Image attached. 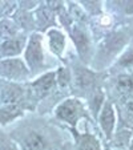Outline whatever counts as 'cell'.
Returning <instances> with one entry per match:
<instances>
[{"mask_svg": "<svg viewBox=\"0 0 133 150\" xmlns=\"http://www.w3.org/2000/svg\"><path fill=\"white\" fill-rule=\"evenodd\" d=\"M75 81H76V86L79 89L87 91V89H91L92 86H93L95 76H93V73L89 72L88 69L77 68L76 71H75Z\"/></svg>", "mask_w": 133, "mask_h": 150, "instance_id": "obj_10", "label": "cell"}, {"mask_svg": "<svg viewBox=\"0 0 133 150\" xmlns=\"http://www.w3.org/2000/svg\"><path fill=\"white\" fill-rule=\"evenodd\" d=\"M29 71L20 59H6L0 61V76L9 80L27 79Z\"/></svg>", "mask_w": 133, "mask_h": 150, "instance_id": "obj_4", "label": "cell"}, {"mask_svg": "<svg viewBox=\"0 0 133 150\" xmlns=\"http://www.w3.org/2000/svg\"><path fill=\"white\" fill-rule=\"evenodd\" d=\"M24 60L32 72H37L44 65V53H43L41 39L39 35H32L27 42L24 51Z\"/></svg>", "mask_w": 133, "mask_h": 150, "instance_id": "obj_2", "label": "cell"}, {"mask_svg": "<svg viewBox=\"0 0 133 150\" xmlns=\"http://www.w3.org/2000/svg\"><path fill=\"white\" fill-rule=\"evenodd\" d=\"M128 39L124 33H113L109 35L100 45V53H102V57H113L116 53H119L124 45L127 44Z\"/></svg>", "mask_w": 133, "mask_h": 150, "instance_id": "obj_5", "label": "cell"}, {"mask_svg": "<svg viewBox=\"0 0 133 150\" xmlns=\"http://www.w3.org/2000/svg\"><path fill=\"white\" fill-rule=\"evenodd\" d=\"M55 82H56V77H55L53 72H49V73L44 74V76L39 77L36 81L32 84V88L36 92V96H46L52 88H53Z\"/></svg>", "mask_w": 133, "mask_h": 150, "instance_id": "obj_8", "label": "cell"}, {"mask_svg": "<svg viewBox=\"0 0 133 150\" xmlns=\"http://www.w3.org/2000/svg\"><path fill=\"white\" fill-rule=\"evenodd\" d=\"M72 37H73V41L77 47L79 53L83 57H85L89 51V39H88L87 33L80 28H75L72 29Z\"/></svg>", "mask_w": 133, "mask_h": 150, "instance_id": "obj_12", "label": "cell"}, {"mask_svg": "<svg viewBox=\"0 0 133 150\" xmlns=\"http://www.w3.org/2000/svg\"><path fill=\"white\" fill-rule=\"evenodd\" d=\"M20 114V112L17 110V108L15 109L14 106L9 105L8 108H4V109H0V122H8L11 120H14L15 117H17Z\"/></svg>", "mask_w": 133, "mask_h": 150, "instance_id": "obj_14", "label": "cell"}, {"mask_svg": "<svg viewBox=\"0 0 133 150\" xmlns=\"http://www.w3.org/2000/svg\"><path fill=\"white\" fill-rule=\"evenodd\" d=\"M47 36H48V42H49V48H51V51L53 52L55 54L60 56V54L63 53L64 47H65L64 35H63L60 31H57V29H49L48 33H47Z\"/></svg>", "mask_w": 133, "mask_h": 150, "instance_id": "obj_11", "label": "cell"}, {"mask_svg": "<svg viewBox=\"0 0 133 150\" xmlns=\"http://www.w3.org/2000/svg\"><path fill=\"white\" fill-rule=\"evenodd\" d=\"M121 68H129V67H133V47L128 48L127 51L122 53V56L117 61Z\"/></svg>", "mask_w": 133, "mask_h": 150, "instance_id": "obj_16", "label": "cell"}, {"mask_svg": "<svg viewBox=\"0 0 133 150\" xmlns=\"http://www.w3.org/2000/svg\"><path fill=\"white\" fill-rule=\"evenodd\" d=\"M115 121H116V117H115V109H113V105L110 102H105L102 105V109L100 112V116H99V122H100V126H101L102 132L104 134L109 138L113 133V129H115Z\"/></svg>", "mask_w": 133, "mask_h": 150, "instance_id": "obj_6", "label": "cell"}, {"mask_svg": "<svg viewBox=\"0 0 133 150\" xmlns=\"http://www.w3.org/2000/svg\"><path fill=\"white\" fill-rule=\"evenodd\" d=\"M127 13H133V1H119Z\"/></svg>", "mask_w": 133, "mask_h": 150, "instance_id": "obj_20", "label": "cell"}, {"mask_svg": "<svg viewBox=\"0 0 133 150\" xmlns=\"http://www.w3.org/2000/svg\"><path fill=\"white\" fill-rule=\"evenodd\" d=\"M119 88L122 92H132L133 91V77L132 76H121L119 79Z\"/></svg>", "mask_w": 133, "mask_h": 150, "instance_id": "obj_18", "label": "cell"}, {"mask_svg": "<svg viewBox=\"0 0 133 150\" xmlns=\"http://www.w3.org/2000/svg\"><path fill=\"white\" fill-rule=\"evenodd\" d=\"M76 150H101V146H100V142L93 136L83 134L77 141Z\"/></svg>", "mask_w": 133, "mask_h": 150, "instance_id": "obj_13", "label": "cell"}, {"mask_svg": "<svg viewBox=\"0 0 133 150\" xmlns=\"http://www.w3.org/2000/svg\"><path fill=\"white\" fill-rule=\"evenodd\" d=\"M23 89L20 88L19 85L15 84H8L6 86H3L1 92H0V98L4 104L7 105H12L15 102H17L21 97H23Z\"/></svg>", "mask_w": 133, "mask_h": 150, "instance_id": "obj_9", "label": "cell"}, {"mask_svg": "<svg viewBox=\"0 0 133 150\" xmlns=\"http://www.w3.org/2000/svg\"><path fill=\"white\" fill-rule=\"evenodd\" d=\"M24 47V40L19 39V37H14V39L4 40L0 45V56L1 57H14L21 53Z\"/></svg>", "mask_w": 133, "mask_h": 150, "instance_id": "obj_7", "label": "cell"}, {"mask_svg": "<svg viewBox=\"0 0 133 150\" xmlns=\"http://www.w3.org/2000/svg\"><path fill=\"white\" fill-rule=\"evenodd\" d=\"M69 74L67 71H60L59 72V82H61V85H65L69 81Z\"/></svg>", "mask_w": 133, "mask_h": 150, "instance_id": "obj_19", "label": "cell"}, {"mask_svg": "<svg viewBox=\"0 0 133 150\" xmlns=\"http://www.w3.org/2000/svg\"><path fill=\"white\" fill-rule=\"evenodd\" d=\"M16 32V28H15L14 23L11 21H0V36H6L7 39H14V35Z\"/></svg>", "mask_w": 133, "mask_h": 150, "instance_id": "obj_15", "label": "cell"}, {"mask_svg": "<svg viewBox=\"0 0 133 150\" xmlns=\"http://www.w3.org/2000/svg\"><path fill=\"white\" fill-rule=\"evenodd\" d=\"M0 150H19V147L15 141H12L3 132H0Z\"/></svg>", "mask_w": 133, "mask_h": 150, "instance_id": "obj_17", "label": "cell"}, {"mask_svg": "<svg viewBox=\"0 0 133 150\" xmlns=\"http://www.w3.org/2000/svg\"><path fill=\"white\" fill-rule=\"evenodd\" d=\"M15 144L21 150H55V145L39 129L26 127L16 132Z\"/></svg>", "mask_w": 133, "mask_h": 150, "instance_id": "obj_1", "label": "cell"}, {"mask_svg": "<svg viewBox=\"0 0 133 150\" xmlns=\"http://www.w3.org/2000/svg\"><path fill=\"white\" fill-rule=\"evenodd\" d=\"M83 114V105L76 98H67L57 106L56 117L69 125H76Z\"/></svg>", "mask_w": 133, "mask_h": 150, "instance_id": "obj_3", "label": "cell"}, {"mask_svg": "<svg viewBox=\"0 0 133 150\" xmlns=\"http://www.w3.org/2000/svg\"><path fill=\"white\" fill-rule=\"evenodd\" d=\"M130 150H133V142H132V145H130Z\"/></svg>", "mask_w": 133, "mask_h": 150, "instance_id": "obj_21", "label": "cell"}]
</instances>
